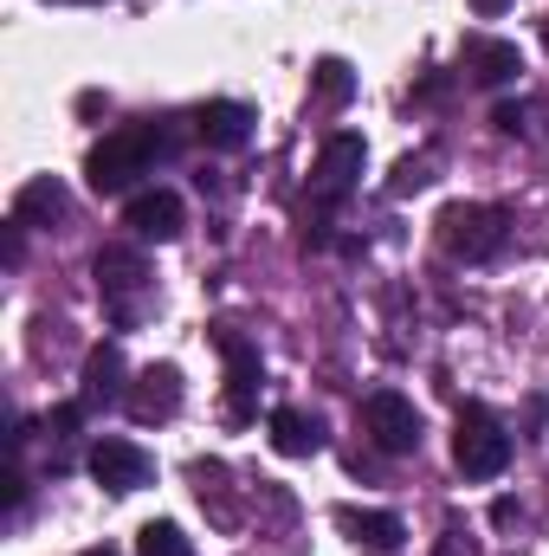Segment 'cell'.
Returning <instances> with one entry per match:
<instances>
[{
  "mask_svg": "<svg viewBox=\"0 0 549 556\" xmlns=\"http://www.w3.org/2000/svg\"><path fill=\"white\" fill-rule=\"evenodd\" d=\"M168 149L175 142H168V130L155 117L149 124H124V130H111L85 155V181L98 194H124V188H137L142 175H155V162H168Z\"/></svg>",
  "mask_w": 549,
  "mask_h": 556,
  "instance_id": "1",
  "label": "cell"
},
{
  "mask_svg": "<svg viewBox=\"0 0 549 556\" xmlns=\"http://www.w3.org/2000/svg\"><path fill=\"white\" fill-rule=\"evenodd\" d=\"M505 233H511V214L505 207H485V201H459V207L439 214V247L452 260H465V266L491 260L505 247Z\"/></svg>",
  "mask_w": 549,
  "mask_h": 556,
  "instance_id": "2",
  "label": "cell"
},
{
  "mask_svg": "<svg viewBox=\"0 0 549 556\" xmlns=\"http://www.w3.org/2000/svg\"><path fill=\"white\" fill-rule=\"evenodd\" d=\"M452 466L465 479H498L511 466V433L491 408H459V427H452Z\"/></svg>",
  "mask_w": 549,
  "mask_h": 556,
  "instance_id": "3",
  "label": "cell"
},
{
  "mask_svg": "<svg viewBox=\"0 0 549 556\" xmlns=\"http://www.w3.org/2000/svg\"><path fill=\"white\" fill-rule=\"evenodd\" d=\"M91 273H98V298L111 304V317L117 324H137L142 304H149V266H142V253H130V247H104L98 260H91Z\"/></svg>",
  "mask_w": 549,
  "mask_h": 556,
  "instance_id": "4",
  "label": "cell"
},
{
  "mask_svg": "<svg viewBox=\"0 0 549 556\" xmlns=\"http://www.w3.org/2000/svg\"><path fill=\"white\" fill-rule=\"evenodd\" d=\"M214 343H220V356H227V420H253V408H259V382H266L259 350H253L240 330H214Z\"/></svg>",
  "mask_w": 549,
  "mask_h": 556,
  "instance_id": "5",
  "label": "cell"
},
{
  "mask_svg": "<svg viewBox=\"0 0 549 556\" xmlns=\"http://www.w3.org/2000/svg\"><path fill=\"white\" fill-rule=\"evenodd\" d=\"M362 162H369V142L356 137V130H336V137L317 149V168H310V188H317V201H323V207H336V201L356 188Z\"/></svg>",
  "mask_w": 549,
  "mask_h": 556,
  "instance_id": "6",
  "label": "cell"
},
{
  "mask_svg": "<svg viewBox=\"0 0 549 556\" xmlns=\"http://www.w3.org/2000/svg\"><path fill=\"white\" fill-rule=\"evenodd\" d=\"M91 479H98L104 492L130 498V492H142V485L155 479V459L142 453L137 440H117V433H104V440L91 446Z\"/></svg>",
  "mask_w": 549,
  "mask_h": 556,
  "instance_id": "7",
  "label": "cell"
},
{
  "mask_svg": "<svg viewBox=\"0 0 549 556\" xmlns=\"http://www.w3.org/2000/svg\"><path fill=\"white\" fill-rule=\"evenodd\" d=\"M362 427H369V440L382 453H420V408H413L408 395H395V389H382V395L362 402Z\"/></svg>",
  "mask_w": 549,
  "mask_h": 556,
  "instance_id": "8",
  "label": "cell"
},
{
  "mask_svg": "<svg viewBox=\"0 0 549 556\" xmlns=\"http://www.w3.org/2000/svg\"><path fill=\"white\" fill-rule=\"evenodd\" d=\"M459 65H465V78H472V85L498 91V85H511V78L524 72V52H518L511 39H465Z\"/></svg>",
  "mask_w": 549,
  "mask_h": 556,
  "instance_id": "9",
  "label": "cell"
},
{
  "mask_svg": "<svg viewBox=\"0 0 549 556\" xmlns=\"http://www.w3.org/2000/svg\"><path fill=\"white\" fill-rule=\"evenodd\" d=\"M124 220L137 227L142 240H181V227H188V214H181V194H168V188H142V194H130Z\"/></svg>",
  "mask_w": 549,
  "mask_h": 556,
  "instance_id": "10",
  "label": "cell"
},
{
  "mask_svg": "<svg viewBox=\"0 0 549 556\" xmlns=\"http://www.w3.org/2000/svg\"><path fill=\"white\" fill-rule=\"evenodd\" d=\"M194 137L207 142V149H246V137H253V111L233 104V98H214V104L194 111Z\"/></svg>",
  "mask_w": 549,
  "mask_h": 556,
  "instance_id": "11",
  "label": "cell"
},
{
  "mask_svg": "<svg viewBox=\"0 0 549 556\" xmlns=\"http://www.w3.org/2000/svg\"><path fill=\"white\" fill-rule=\"evenodd\" d=\"M175 408H181V369H175V363L142 369L137 389H130V415L137 420H168Z\"/></svg>",
  "mask_w": 549,
  "mask_h": 556,
  "instance_id": "12",
  "label": "cell"
},
{
  "mask_svg": "<svg viewBox=\"0 0 549 556\" xmlns=\"http://www.w3.org/2000/svg\"><path fill=\"white\" fill-rule=\"evenodd\" d=\"M65 214H72V194H65V181H52V175L26 181V188L13 194V220H20V227H52V220H65Z\"/></svg>",
  "mask_w": 549,
  "mask_h": 556,
  "instance_id": "13",
  "label": "cell"
},
{
  "mask_svg": "<svg viewBox=\"0 0 549 556\" xmlns=\"http://www.w3.org/2000/svg\"><path fill=\"white\" fill-rule=\"evenodd\" d=\"M272 446L284 459H310V453H323V420L304 415V408H278L272 415Z\"/></svg>",
  "mask_w": 549,
  "mask_h": 556,
  "instance_id": "14",
  "label": "cell"
},
{
  "mask_svg": "<svg viewBox=\"0 0 549 556\" xmlns=\"http://www.w3.org/2000/svg\"><path fill=\"white\" fill-rule=\"evenodd\" d=\"M111 408V402H130L124 395V350L117 343H104V350H91V363H85V408Z\"/></svg>",
  "mask_w": 549,
  "mask_h": 556,
  "instance_id": "15",
  "label": "cell"
},
{
  "mask_svg": "<svg viewBox=\"0 0 549 556\" xmlns=\"http://www.w3.org/2000/svg\"><path fill=\"white\" fill-rule=\"evenodd\" d=\"M336 525H343L356 544H375V551H395V544L408 538V525H401L395 511H356V505H343V511H336Z\"/></svg>",
  "mask_w": 549,
  "mask_h": 556,
  "instance_id": "16",
  "label": "cell"
},
{
  "mask_svg": "<svg viewBox=\"0 0 549 556\" xmlns=\"http://www.w3.org/2000/svg\"><path fill=\"white\" fill-rule=\"evenodd\" d=\"M137 556H194V544L181 538V525L155 518V525H142L137 531Z\"/></svg>",
  "mask_w": 549,
  "mask_h": 556,
  "instance_id": "17",
  "label": "cell"
},
{
  "mask_svg": "<svg viewBox=\"0 0 549 556\" xmlns=\"http://www.w3.org/2000/svg\"><path fill=\"white\" fill-rule=\"evenodd\" d=\"M310 78H317V98H323L330 111H343V104H349V91H356V78H349V65H343V59H317V72H310Z\"/></svg>",
  "mask_w": 549,
  "mask_h": 556,
  "instance_id": "18",
  "label": "cell"
},
{
  "mask_svg": "<svg viewBox=\"0 0 549 556\" xmlns=\"http://www.w3.org/2000/svg\"><path fill=\"white\" fill-rule=\"evenodd\" d=\"M426 181H433V155H408L388 188H395V194H413V188H426Z\"/></svg>",
  "mask_w": 549,
  "mask_h": 556,
  "instance_id": "19",
  "label": "cell"
},
{
  "mask_svg": "<svg viewBox=\"0 0 549 556\" xmlns=\"http://www.w3.org/2000/svg\"><path fill=\"white\" fill-rule=\"evenodd\" d=\"M491 124H498V137H524L531 130V104H498Z\"/></svg>",
  "mask_w": 549,
  "mask_h": 556,
  "instance_id": "20",
  "label": "cell"
},
{
  "mask_svg": "<svg viewBox=\"0 0 549 556\" xmlns=\"http://www.w3.org/2000/svg\"><path fill=\"white\" fill-rule=\"evenodd\" d=\"M439 556H472V538H465V531H459V518H452V525H446V544H439Z\"/></svg>",
  "mask_w": 549,
  "mask_h": 556,
  "instance_id": "21",
  "label": "cell"
},
{
  "mask_svg": "<svg viewBox=\"0 0 549 556\" xmlns=\"http://www.w3.org/2000/svg\"><path fill=\"white\" fill-rule=\"evenodd\" d=\"M491 525H518V498H498L491 505Z\"/></svg>",
  "mask_w": 549,
  "mask_h": 556,
  "instance_id": "22",
  "label": "cell"
},
{
  "mask_svg": "<svg viewBox=\"0 0 549 556\" xmlns=\"http://www.w3.org/2000/svg\"><path fill=\"white\" fill-rule=\"evenodd\" d=\"M511 0H472V13H505Z\"/></svg>",
  "mask_w": 549,
  "mask_h": 556,
  "instance_id": "23",
  "label": "cell"
},
{
  "mask_svg": "<svg viewBox=\"0 0 549 556\" xmlns=\"http://www.w3.org/2000/svg\"><path fill=\"white\" fill-rule=\"evenodd\" d=\"M85 556H117V551H85Z\"/></svg>",
  "mask_w": 549,
  "mask_h": 556,
  "instance_id": "24",
  "label": "cell"
}]
</instances>
